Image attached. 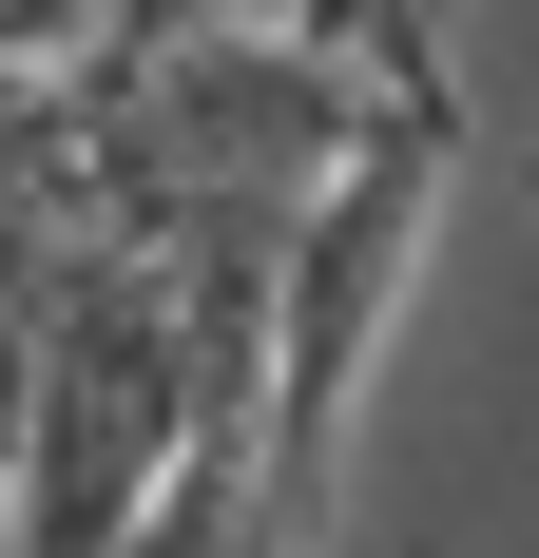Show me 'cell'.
Here are the masks:
<instances>
[{"mask_svg":"<svg viewBox=\"0 0 539 558\" xmlns=\"http://www.w3.org/2000/svg\"><path fill=\"white\" fill-rule=\"evenodd\" d=\"M443 155H463V116H385L367 155L327 173V213L289 231V289H270V424H251L289 539H327L347 386H367V328H385V289H405V251H424V213H443Z\"/></svg>","mask_w":539,"mask_h":558,"instance_id":"1","label":"cell"},{"mask_svg":"<svg viewBox=\"0 0 539 558\" xmlns=\"http://www.w3.org/2000/svg\"><path fill=\"white\" fill-rule=\"evenodd\" d=\"M135 20H173V0H135Z\"/></svg>","mask_w":539,"mask_h":558,"instance_id":"3","label":"cell"},{"mask_svg":"<svg viewBox=\"0 0 539 558\" xmlns=\"http://www.w3.org/2000/svg\"><path fill=\"white\" fill-rule=\"evenodd\" d=\"M116 558H309V539L270 520V444H193V462H173V501L135 520Z\"/></svg>","mask_w":539,"mask_h":558,"instance_id":"2","label":"cell"}]
</instances>
